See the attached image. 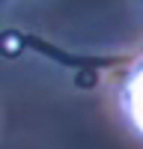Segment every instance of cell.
<instances>
[{
  "label": "cell",
  "mask_w": 143,
  "mask_h": 149,
  "mask_svg": "<svg viewBox=\"0 0 143 149\" xmlns=\"http://www.w3.org/2000/svg\"><path fill=\"white\" fill-rule=\"evenodd\" d=\"M21 48H24V39L18 33H3V54L6 57H18Z\"/></svg>",
  "instance_id": "cell-1"
},
{
  "label": "cell",
  "mask_w": 143,
  "mask_h": 149,
  "mask_svg": "<svg viewBox=\"0 0 143 149\" xmlns=\"http://www.w3.org/2000/svg\"><path fill=\"white\" fill-rule=\"evenodd\" d=\"M99 78H95V72H81L78 74V86H95Z\"/></svg>",
  "instance_id": "cell-2"
}]
</instances>
